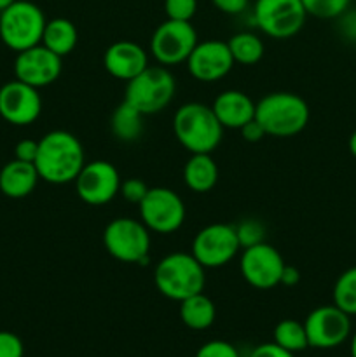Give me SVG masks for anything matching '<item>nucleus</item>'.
I'll return each mask as SVG.
<instances>
[{
  "mask_svg": "<svg viewBox=\"0 0 356 357\" xmlns=\"http://www.w3.org/2000/svg\"><path fill=\"white\" fill-rule=\"evenodd\" d=\"M272 337H274V344L286 349V351L293 352V354L309 347L304 323L295 319L279 321V323L276 324L274 331H272Z\"/></svg>",
  "mask_w": 356,
  "mask_h": 357,
  "instance_id": "obj_26",
  "label": "nucleus"
},
{
  "mask_svg": "<svg viewBox=\"0 0 356 357\" xmlns=\"http://www.w3.org/2000/svg\"><path fill=\"white\" fill-rule=\"evenodd\" d=\"M77 42H79V31L70 20L54 17L45 23L40 44L58 54L59 58L68 56L75 49Z\"/></svg>",
  "mask_w": 356,
  "mask_h": 357,
  "instance_id": "obj_22",
  "label": "nucleus"
},
{
  "mask_svg": "<svg viewBox=\"0 0 356 357\" xmlns=\"http://www.w3.org/2000/svg\"><path fill=\"white\" fill-rule=\"evenodd\" d=\"M334 305L349 316H356V267L342 272L332 289Z\"/></svg>",
  "mask_w": 356,
  "mask_h": 357,
  "instance_id": "obj_27",
  "label": "nucleus"
},
{
  "mask_svg": "<svg viewBox=\"0 0 356 357\" xmlns=\"http://www.w3.org/2000/svg\"><path fill=\"white\" fill-rule=\"evenodd\" d=\"M24 345L16 333L0 331V357H23Z\"/></svg>",
  "mask_w": 356,
  "mask_h": 357,
  "instance_id": "obj_33",
  "label": "nucleus"
},
{
  "mask_svg": "<svg viewBox=\"0 0 356 357\" xmlns=\"http://www.w3.org/2000/svg\"><path fill=\"white\" fill-rule=\"evenodd\" d=\"M253 100L243 91L227 89L220 93L213 101L212 108L223 129H237L239 131L244 124L255 119Z\"/></svg>",
  "mask_w": 356,
  "mask_h": 357,
  "instance_id": "obj_19",
  "label": "nucleus"
},
{
  "mask_svg": "<svg viewBox=\"0 0 356 357\" xmlns=\"http://www.w3.org/2000/svg\"><path fill=\"white\" fill-rule=\"evenodd\" d=\"M47 20L40 7L28 0H16L0 13V40L21 52L42 42Z\"/></svg>",
  "mask_w": 356,
  "mask_h": 357,
  "instance_id": "obj_6",
  "label": "nucleus"
},
{
  "mask_svg": "<svg viewBox=\"0 0 356 357\" xmlns=\"http://www.w3.org/2000/svg\"><path fill=\"white\" fill-rule=\"evenodd\" d=\"M103 66L114 79L129 82L149 66V54L136 42L117 40L105 51Z\"/></svg>",
  "mask_w": 356,
  "mask_h": 357,
  "instance_id": "obj_18",
  "label": "nucleus"
},
{
  "mask_svg": "<svg viewBox=\"0 0 356 357\" xmlns=\"http://www.w3.org/2000/svg\"><path fill=\"white\" fill-rule=\"evenodd\" d=\"M348 146H349V152H351V155L356 157V131H353L351 136H349Z\"/></svg>",
  "mask_w": 356,
  "mask_h": 357,
  "instance_id": "obj_40",
  "label": "nucleus"
},
{
  "mask_svg": "<svg viewBox=\"0 0 356 357\" xmlns=\"http://www.w3.org/2000/svg\"><path fill=\"white\" fill-rule=\"evenodd\" d=\"M38 152V142L37 139H21L16 146H14V159L23 160V162H34L37 159Z\"/></svg>",
  "mask_w": 356,
  "mask_h": 357,
  "instance_id": "obj_35",
  "label": "nucleus"
},
{
  "mask_svg": "<svg viewBox=\"0 0 356 357\" xmlns=\"http://www.w3.org/2000/svg\"><path fill=\"white\" fill-rule=\"evenodd\" d=\"M38 89L14 79L0 87V117L13 126H30L40 117Z\"/></svg>",
  "mask_w": 356,
  "mask_h": 357,
  "instance_id": "obj_16",
  "label": "nucleus"
},
{
  "mask_svg": "<svg viewBox=\"0 0 356 357\" xmlns=\"http://www.w3.org/2000/svg\"><path fill=\"white\" fill-rule=\"evenodd\" d=\"M184 181L195 194L213 190L218 181V166L212 153H191L184 166Z\"/></svg>",
  "mask_w": 356,
  "mask_h": 357,
  "instance_id": "obj_21",
  "label": "nucleus"
},
{
  "mask_svg": "<svg viewBox=\"0 0 356 357\" xmlns=\"http://www.w3.org/2000/svg\"><path fill=\"white\" fill-rule=\"evenodd\" d=\"M250 357H295V354L286 351V349L279 347L274 342H271V344H262L258 347H255L251 351Z\"/></svg>",
  "mask_w": 356,
  "mask_h": 357,
  "instance_id": "obj_36",
  "label": "nucleus"
},
{
  "mask_svg": "<svg viewBox=\"0 0 356 357\" xmlns=\"http://www.w3.org/2000/svg\"><path fill=\"white\" fill-rule=\"evenodd\" d=\"M86 164L82 143L72 132L56 129L38 139L35 167L40 180L51 185L73 183Z\"/></svg>",
  "mask_w": 356,
  "mask_h": 357,
  "instance_id": "obj_1",
  "label": "nucleus"
},
{
  "mask_svg": "<svg viewBox=\"0 0 356 357\" xmlns=\"http://www.w3.org/2000/svg\"><path fill=\"white\" fill-rule=\"evenodd\" d=\"M236 234L237 239H239L241 250H244V248L264 243L265 229L260 222H257V220H244L243 223L236 225Z\"/></svg>",
  "mask_w": 356,
  "mask_h": 357,
  "instance_id": "obj_29",
  "label": "nucleus"
},
{
  "mask_svg": "<svg viewBox=\"0 0 356 357\" xmlns=\"http://www.w3.org/2000/svg\"><path fill=\"white\" fill-rule=\"evenodd\" d=\"M154 284L161 295L180 303L188 296L205 291L206 268L192 253H170L157 261Z\"/></svg>",
  "mask_w": 356,
  "mask_h": 357,
  "instance_id": "obj_4",
  "label": "nucleus"
},
{
  "mask_svg": "<svg viewBox=\"0 0 356 357\" xmlns=\"http://www.w3.org/2000/svg\"><path fill=\"white\" fill-rule=\"evenodd\" d=\"M177 82L166 66H147L142 73L126 82L124 101L142 112L154 115L163 112L173 101Z\"/></svg>",
  "mask_w": 356,
  "mask_h": 357,
  "instance_id": "obj_5",
  "label": "nucleus"
},
{
  "mask_svg": "<svg viewBox=\"0 0 356 357\" xmlns=\"http://www.w3.org/2000/svg\"><path fill=\"white\" fill-rule=\"evenodd\" d=\"M339 20V31L349 42H356V9H346Z\"/></svg>",
  "mask_w": 356,
  "mask_h": 357,
  "instance_id": "obj_34",
  "label": "nucleus"
},
{
  "mask_svg": "<svg viewBox=\"0 0 356 357\" xmlns=\"http://www.w3.org/2000/svg\"><path fill=\"white\" fill-rule=\"evenodd\" d=\"M307 13L300 0H255L253 21L271 38H292L304 28Z\"/></svg>",
  "mask_w": 356,
  "mask_h": 357,
  "instance_id": "obj_8",
  "label": "nucleus"
},
{
  "mask_svg": "<svg viewBox=\"0 0 356 357\" xmlns=\"http://www.w3.org/2000/svg\"><path fill=\"white\" fill-rule=\"evenodd\" d=\"M187 70L199 82H216L232 70L234 59L227 42H198L187 61Z\"/></svg>",
  "mask_w": 356,
  "mask_h": 357,
  "instance_id": "obj_17",
  "label": "nucleus"
},
{
  "mask_svg": "<svg viewBox=\"0 0 356 357\" xmlns=\"http://www.w3.org/2000/svg\"><path fill=\"white\" fill-rule=\"evenodd\" d=\"M285 260L274 246L264 243L244 248L239 260V272L255 289H272L281 281Z\"/></svg>",
  "mask_w": 356,
  "mask_h": 357,
  "instance_id": "obj_13",
  "label": "nucleus"
},
{
  "mask_svg": "<svg viewBox=\"0 0 356 357\" xmlns=\"http://www.w3.org/2000/svg\"><path fill=\"white\" fill-rule=\"evenodd\" d=\"M164 13L168 20L192 21L198 13V0H164Z\"/></svg>",
  "mask_w": 356,
  "mask_h": 357,
  "instance_id": "obj_30",
  "label": "nucleus"
},
{
  "mask_svg": "<svg viewBox=\"0 0 356 357\" xmlns=\"http://www.w3.org/2000/svg\"><path fill=\"white\" fill-rule=\"evenodd\" d=\"M61 59L45 45H34L17 52L14 59V75L35 89L47 87L61 75Z\"/></svg>",
  "mask_w": 356,
  "mask_h": 357,
  "instance_id": "obj_15",
  "label": "nucleus"
},
{
  "mask_svg": "<svg viewBox=\"0 0 356 357\" xmlns=\"http://www.w3.org/2000/svg\"><path fill=\"white\" fill-rule=\"evenodd\" d=\"M149 188H150L149 185H147L143 180H140V178H128V180H124L121 183V190H119V194H121L128 202L138 206L140 202L145 199Z\"/></svg>",
  "mask_w": 356,
  "mask_h": 357,
  "instance_id": "obj_31",
  "label": "nucleus"
},
{
  "mask_svg": "<svg viewBox=\"0 0 356 357\" xmlns=\"http://www.w3.org/2000/svg\"><path fill=\"white\" fill-rule=\"evenodd\" d=\"M309 105L295 93H269L255 105V121L267 136L292 138L302 132L309 122Z\"/></svg>",
  "mask_w": 356,
  "mask_h": 357,
  "instance_id": "obj_2",
  "label": "nucleus"
},
{
  "mask_svg": "<svg viewBox=\"0 0 356 357\" xmlns=\"http://www.w3.org/2000/svg\"><path fill=\"white\" fill-rule=\"evenodd\" d=\"M229 45V51L232 54L234 63H239V65H257L258 61L264 56V42L258 35L251 33V31H239V33H234L232 37L227 40Z\"/></svg>",
  "mask_w": 356,
  "mask_h": 357,
  "instance_id": "obj_25",
  "label": "nucleus"
},
{
  "mask_svg": "<svg viewBox=\"0 0 356 357\" xmlns=\"http://www.w3.org/2000/svg\"><path fill=\"white\" fill-rule=\"evenodd\" d=\"M212 3L220 13L229 14V16H237V14L246 10L250 0H212Z\"/></svg>",
  "mask_w": 356,
  "mask_h": 357,
  "instance_id": "obj_37",
  "label": "nucleus"
},
{
  "mask_svg": "<svg viewBox=\"0 0 356 357\" xmlns=\"http://www.w3.org/2000/svg\"><path fill=\"white\" fill-rule=\"evenodd\" d=\"M307 342L313 349H335L351 337V316L337 305H321L304 321Z\"/></svg>",
  "mask_w": 356,
  "mask_h": 357,
  "instance_id": "obj_12",
  "label": "nucleus"
},
{
  "mask_svg": "<svg viewBox=\"0 0 356 357\" xmlns=\"http://www.w3.org/2000/svg\"><path fill=\"white\" fill-rule=\"evenodd\" d=\"M300 282V272L299 268L292 267V265H285L283 268V274H281V281H279V286H297Z\"/></svg>",
  "mask_w": 356,
  "mask_h": 357,
  "instance_id": "obj_39",
  "label": "nucleus"
},
{
  "mask_svg": "<svg viewBox=\"0 0 356 357\" xmlns=\"http://www.w3.org/2000/svg\"><path fill=\"white\" fill-rule=\"evenodd\" d=\"M73 183L80 201L89 206H103L119 194L122 180L112 162L91 160L84 164Z\"/></svg>",
  "mask_w": 356,
  "mask_h": 357,
  "instance_id": "obj_14",
  "label": "nucleus"
},
{
  "mask_svg": "<svg viewBox=\"0 0 356 357\" xmlns=\"http://www.w3.org/2000/svg\"><path fill=\"white\" fill-rule=\"evenodd\" d=\"M13 2H16V0H0V13H2L3 9H7Z\"/></svg>",
  "mask_w": 356,
  "mask_h": 357,
  "instance_id": "obj_42",
  "label": "nucleus"
},
{
  "mask_svg": "<svg viewBox=\"0 0 356 357\" xmlns=\"http://www.w3.org/2000/svg\"><path fill=\"white\" fill-rule=\"evenodd\" d=\"M195 357H239V352L229 342L212 340L199 347Z\"/></svg>",
  "mask_w": 356,
  "mask_h": 357,
  "instance_id": "obj_32",
  "label": "nucleus"
},
{
  "mask_svg": "<svg viewBox=\"0 0 356 357\" xmlns=\"http://www.w3.org/2000/svg\"><path fill=\"white\" fill-rule=\"evenodd\" d=\"M349 351H351V357H356V331L351 337V345H349Z\"/></svg>",
  "mask_w": 356,
  "mask_h": 357,
  "instance_id": "obj_41",
  "label": "nucleus"
},
{
  "mask_svg": "<svg viewBox=\"0 0 356 357\" xmlns=\"http://www.w3.org/2000/svg\"><path fill=\"white\" fill-rule=\"evenodd\" d=\"M216 309L215 303L205 291L192 295L180 302V319L188 330L202 331L208 330L215 323Z\"/></svg>",
  "mask_w": 356,
  "mask_h": 357,
  "instance_id": "obj_23",
  "label": "nucleus"
},
{
  "mask_svg": "<svg viewBox=\"0 0 356 357\" xmlns=\"http://www.w3.org/2000/svg\"><path fill=\"white\" fill-rule=\"evenodd\" d=\"M239 251L236 227L229 223H212L195 234L191 253L205 268H218L230 264Z\"/></svg>",
  "mask_w": 356,
  "mask_h": 357,
  "instance_id": "obj_11",
  "label": "nucleus"
},
{
  "mask_svg": "<svg viewBox=\"0 0 356 357\" xmlns=\"http://www.w3.org/2000/svg\"><path fill=\"white\" fill-rule=\"evenodd\" d=\"M38 180L40 176L34 162L13 159L0 169V192L9 199L28 197Z\"/></svg>",
  "mask_w": 356,
  "mask_h": 357,
  "instance_id": "obj_20",
  "label": "nucleus"
},
{
  "mask_svg": "<svg viewBox=\"0 0 356 357\" xmlns=\"http://www.w3.org/2000/svg\"><path fill=\"white\" fill-rule=\"evenodd\" d=\"M140 220L156 234H173L184 225L185 204L180 195L166 187H152L138 204Z\"/></svg>",
  "mask_w": 356,
  "mask_h": 357,
  "instance_id": "obj_9",
  "label": "nucleus"
},
{
  "mask_svg": "<svg viewBox=\"0 0 356 357\" xmlns=\"http://www.w3.org/2000/svg\"><path fill=\"white\" fill-rule=\"evenodd\" d=\"M103 246L112 258L122 264L147 265L150 255V230L142 220L121 216L103 230Z\"/></svg>",
  "mask_w": 356,
  "mask_h": 357,
  "instance_id": "obj_7",
  "label": "nucleus"
},
{
  "mask_svg": "<svg viewBox=\"0 0 356 357\" xmlns=\"http://www.w3.org/2000/svg\"><path fill=\"white\" fill-rule=\"evenodd\" d=\"M239 132H241V136H243L244 142H248V143H257V142H260L264 136H267L265 135L264 129H262V126L258 124L255 119L253 121L248 122V124H244L243 128L239 129Z\"/></svg>",
  "mask_w": 356,
  "mask_h": 357,
  "instance_id": "obj_38",
  "label": "nucleus"
},
{
  "mask_svg": "<svg viewBox=\"0 0 356 357\" xmlns=\"http://www.w3.org/2000/svg\"><path fill=\"white\" fill-rule=\"evenodd\" d=\"M143 117H145V115H143L142 112H138L135 107H131L128 101H122V103L115 108L114 114H112V135L122 143L136 142L143 132Z\"/></svg>",
  "mask_w": 356,
  "mask_h": 357,
  "instance_id": "obj_24",
  "label": "nucleus"
},
{
  "mask_svg": "<svg viewBox=\"0 0 356 357\" xmlns=\"http://www.w3.org/2000/svg\"><path fill=\"white\" fill-rule=\"evenodd\" d=\"M173 132L191 153H212L223 138V126L212 107L199 101L185 103L175 112Z\"/></svg>",
  "mask_w": 356,
  "mask_h": 357,
  "instance_id": "obj_3",
  "label": "nucleus"
},
{
  "mask_svg": "<svg viewBox=\"0 0 356 357\" xmlns=\"http://www.w3.org/2000/svg\"><path fill=\"white\" fill-rule=\"evenodd\" d=\"M198 31L191 21L166 20L154 30L150 52L163 66L185 63L198 45Z\"/></svg>",
  "mask_w": 356,
  "mask_h": 357,
  "instance_id": "obj_10",
  "label": "nucleus"
},
{
  "mask_svg": "<svg viewBox=\"0 0 356 357\" xmlns=\"http://www.w3.org/2000/svg\"><path fill=\"white\" fill-rule=\"evenodd\" d=\"M307 16L320 20H337L349 7L351 0H300Z\"/></svg>",
  "mask_w": 356,
  "mask_h": 357,
  "instance_id": "obj_28",
  "label": "nucleus"
}]
</instances>
